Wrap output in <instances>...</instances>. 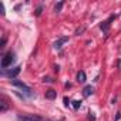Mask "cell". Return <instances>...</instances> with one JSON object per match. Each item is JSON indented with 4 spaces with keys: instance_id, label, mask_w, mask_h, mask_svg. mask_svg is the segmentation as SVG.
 <instances>
[{
    "instance_id": "obj_13",
    "label": "cell",
    "mask_w": 121,
    "mask_h": 121,
    "mask_svg": "<svg viewBox=\"0 0 121 121\" xmlns=\"http://www.w3.org/2000/svg\"><path fill=\"white\" fill-rule=\"evenodd\" d=\"M0 13L4 14V6H3V3H0Z\"/></svg>"
},
{
    "instance_id": "obj_12",
    "label": "cell",
    "mask_w": 121,
    "mask_h": 121,
    "mask_svg": "<svg viewBox=\"0 0 121 121\" xmlns=\"http://www.w3.org/2000/svg\"><path fill=\"white\" fill-rule=\"evenodd\" d=\"M73 107H74L76 110H77V108H80V107H81V101H78V100H74V101H73Z\"/></svg>"
},
{
    "instance_id": "obj_10",
    "label": "cell",
    "mask_w": 121,
    "mask_h": 121,
    "mask_svg": "<svg viewBox=\"0 0 121 121\" xmlns=\"http://www.w3.org/2000/svg\"><path fill=\"white\" fill-rule=\"evenodd\" d=\"M7 108H9V104L3 100L2 101V107H0V112H4V111H7Z\"/></svg>"
},
{
    "instance_id": "obj_1",
    "label": "cell",
    "mask_w": 121,
    "mask_h": 121,
    "mask_svg": "<svg viewBox=\"0 0 121 121\" xmlns=\"http://www.w3.org/2000/svg\"><path fill=\"white\" fill-rule=\"evenodd\" d=\"M12 84L14 86V87H17V88H20L26 95H29V97H33V90L29 87V86H26L24 83H22V81H19V80H12Z\"/></svg>"
},
{
    "instance_id": "obj_9",
    "label": "cell",
    "mask_w": 121,
    "mask_h": 121,
    "mask_svg": "<svg viewBox=\"0 0 121 121\" xmlns=\"http://www.w3.org/2000/svg\"><path fill=\"white\" fill-rule=\"evenodd\" d=\"M77 81L78 83H84L86 81V73L84 71H78L77 73Z\"/></svg>"
},
{
    "instance_id": "obj_3",
    "label": "cell",
    "mask_w": 121,
    "mask_h": 121,
    "mask_svg": "<svg viewBox=\"0 0 121 121\" xmlns=\"http://www.w3.org/2000/svg\"><path fill=\"white\" fill-rule=\"evenodd\" d=\"M67 41H69V37H66V36H64V37H60L57 41H54L53 47H54L56 50H60V48L63 47V44H64V43H67Z\"/></svg>"
},
{
    "instance_id": "obj_4",
    "label": "cell",
    "mask_w": 121,
    "mask_h": 121,
    "mask_svg": "<svg viewBox=\"0 0 121 121\" xmlns=\"http://www.w3.org/2000/svg\"><path fill=\"white\" fill-rule=\"evenodd\" d=\"M20 71H22V67H20V66H17V67H14L13 70H10L9 73H6L4 76H7L9 78H13V80H14V77H17V76L20 74Z\"/></svg>"
},
{
    "instance_id": "obj_2",
    "label": "cell",
    "mask_w": 121,
    "mask_h": 121,
    "mask_svg": "<svg viewBox=\"0 0 121 121\" xmlns=\"http://www.w3.org/2000/svg\"><path fill=\"white\" fill-rule=\"evenodd\" d=\"M14 53L13 51H9V53H6L4 56H3V58H2V69H7L9 66H12V63L14 61Z\"/></svg>"
},
{
    "instance_id": "obj_7",
    "label": "cell",
    "mask_w": 121,
    "mask_h": 121,
    "mask_svg": "<svg viewBox=\"0 0 121 121\" xmlns=\"http://www.w3.org/2000/svg\"><path fill=\"white\" fill-rule=\"evenodd\" d=\"M94 93V88L91 87V86H86L84 88H83V95L84 97H88V95H91Z\"/></svg>"
},
{
    "instance_id": "obj_6",
    "label": "cell",
    "mask_w": 121,
    "mask_h": 121,
    "mask_svg": "<svg viewBox=\"0 0 121 121\" xmlns=\"http://www.w3.org/2000/svg\"><path fill=\"white\" fill-rule=\"evenodd\" d=\"M111 20H114V16H111L107 22H103V24L100 26V29H101L103 31H108V29H110V22H111Z\"/></svg>"
},
{
    "instance_id": "obj_5",
    "label": "cell",
    "mask_w": 121,
    "mask_h": 121,
    "mask_svg": "<svg viewBox=\"0 0 121 121\" xmlns=\"http://www.w3.org/2000/svg\"><path fill=\"white\" fill-rule=\"evenodd\" d=\"M17 121H41V120L36 115H19Z\"/></svg>"
},
{
    "instance_id": "obj_15",
    "label": "cell",
    "mask_w": 121,
    "mask_h": 121,
    "mask_svg": "<svg viewBox=\"0 0 121 121\" xmlns=\"http://www.w3.org/2000/svg\"><path fill=\"white\" fill-rule=\"evenodd\" d=\"M64 104H66V105H70V103H69V100H67V98H64Z\"/></svg>"
},
{
    "instance_id": "obj_8",
    "label": "cell",
    "mask_w": 121,
    "mask_h": 121,
    "mask_svg": "<svg viewBox=\"0 0 121 121\" xmlns=\"http://www.w3.org/2000/svg\"><path fill=\"white\" fill-rule=\"evenodd\" d=\"M57 97V93L54 91V90H48V91H46V98L47 100H54Z\"/></svg>"
},
{
    "instance_id": "obj_16",
    "label": "cell",
    "mask_w": 121,
    "mask_h": 121,
    "mask_svg": "<svg viewBox=\"0 0 121 121\" xmlns=\"http://www.w3.org/2000/svg\"><path fill=\"white\" fill-rule=\"evenodd\" d=\"M118 67H120V69H121V61H118Z\"/></svg>"
},
{
    "instance_id": "obj_14",
    "label": "cell",
    "mask_w": 121,
    "mask_h": 121,
    "mask_svg": "<svg viewBox=\"0 0 121 121\" xmlns=\"http://www.w3.org/2000/svg\"><path fill=\"white\" fill-rule=\"evenodd\" d=\"M4 44H6V39L2 40V43H0V47H4Z\"/></svg>"
},
{
    "instance_id": "obj_11",
    "label": "cell",
    "mask_w": 121,
    "mask_h": 121,
    "mask_svg": "<svg viewBox=\"0 0 121 121\" xmlns=\"http://www.w3.org/2000/svg\"><path fill=\"white\" fill-rule=\"evenodd\" d=\"M63 6H64V3H63V2H60V3H57V4H56V7H54V12H56V13H58V12H61Z\"/></svg>"
}]
</instances>
